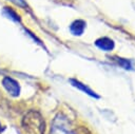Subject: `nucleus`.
Instances as JSON below:
<instances>
[{"instance_id": "1", "label": "nucleus", "mask_w": 135, "mask_h": 134, "mask_svg": "<svg viewBox=\"0 0 135 134\" xmlns=\"http://www.w3.org/2000/svg\"><path fill=\"white\" fill-rule=\"evenodd\" d=\"M24 134H44L45 122L37 111H30L22 119Z\"/></svg>"}, {"instance_id": "5", "label": "nucleus", "mask_w": 135, "mask_h": 134, "mask_svg": "<svg viewBox=\"0 0 135 134\" xmlns=\"http://www.w3.org/2000/svg\"><path fill=\"white\" fill-rule=\"evenodd\" d=\"M84 28H85V22L83 20H76L70 26L71 33L73 35H78V36L83 33Z\"/></svg>"}, {"instance_id": "7", "label": "nucleus", "mask_w": 135, "mask_h": 134, "mask_svg": "<svg viewBox=\"0 0 135 134\" xmlns=\"http://www.w3.org/2000/svg\"><path fill=\"white\" fill-rule=\"evenodd\" d=\"M5 11L8 13V16H9L11 18H13V19H15V20H19V16H18L14 11H12L11 8H7V7H6Z\"/></svg>"}, {"instance_id": "3", "label": "nucleus", "mask_w": 135, "mask_h": 134, "mask_svg": "<svg viewBox=\"0 0 135 134\" xmlns=\"http://www.w3.org/2000/svg\"><path fill=\"white\" fill-rule=\"evenodd\" d=\"M95 45L99 49V50H102V51H105V52H110L114 49V41L108 37H102V38H99L95 41Z\"/></svg>"}, {"instance_id": "8", "label": "nucleus", "mask_w": 135, "mask_h": 134, "mask_svg": "<svg viewBox=\"0 0 135 134\" xmlns=\"http://www.w3.org/2000/svg\"><path fill=\"white\" fill-rule=\"evenodd\" d=\"M76 134H91L85 128H79L78 130H76Z\"/></svg>"}, {"instance_id": "4", "label": "nucleus", "mask_w": 135, "mask_h": 134, "mask_svg": "<svg viewBox=\"0 0 135 134\" xmlns=\"http://www.w3.org/2000/svg\"><path fill=\"white\" fill-rule=\"evenodd\" d=\"M71 81V83L74 85V87H76L77 89H79V90H81L82 92H84V93H86L88 95H90L91 97H94V98H99V95H97L93 90H91L89 87H86L85 84H83V83H81L80 81H78V80H76V79H71L70 80Z\"/></svg>"}, {"instance_id": "9", "label": "nucleus", "mask_w": 135, "mask_h": 134, "mask_svg": "<svg viewBox=\"0 0 135 134\" xmlns=\"http://www.w3.org/2000/svg\"><path fill=\"white\" fill-rule=\"evenodd\" d=\"M9 1H12L13 3H15V4L19 5V6H25V5H26L23 0H9Z\"/></svg>"}, {"instance_id": "2", "label": "nucleus", "mask_w": 135, "mask_h": 134, "mask_svg": "<svg viewBox=\"0 0 135 134\" xmlns=\"http://www.w3.org/2000/svg\"><path fill=\"white\" fill-rule=\"evenodd\" d=\"M2 84L5 88V90L12 95V96H18L20 92V87L17 81H15L13 78L4 77L2 80Z\"/></svg>"}, {"instance_id": "6", "label": "nucleus", "mask_w": 135, "mask_h": 134, "mask_svg": "<svg viewBox=\"0 0 135 134\" xmlns=\"http://www.w3.org/2000/svg\"><path fill=\"white\" fill-rule=\"evenodd\" d=\"M114 58H115V60L118 62V64H119L120 66H122L123 69H126V70H131V69H132V65H131L130 60L124 59V58H120V57H114Z\"/></svg>"}]
</instances>
